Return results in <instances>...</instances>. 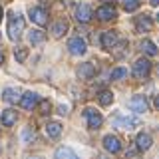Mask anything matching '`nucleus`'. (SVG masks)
Returning <instances> with one entry per match:
<instances>
[{"label": "nucleus", "instance_id": "obj_29", "mask_svg": "<svg viewBox=\"0 0 159 159\" xmlns=\"http://www.w3.org/2000/svg\"><path fill=\"white\" fill-rule=\"evenodd\" d=\"M151 2V6H159V0H149Z\"/></svg>", "mask_w": 159, "mask_h": 159}, {"label": "nucleus", "instance_id": "obj_35", "mask_svg": "<svg viewBox=\"0 0 159 159\" xmlns=\"http://www.w3.org/2000/svg\"><path fill=\"white\" fill-rule=\"evenodd\" d=\"M103 2H111V0H103Z\"/></svg>", "mask_w": 159, "mask_h": 159}, {"label": "nucleus", "instance_id": "obj_20", "mask_svg": "<svg viewBox=\"0 0 159 159\" xmlns=\"http://www.w3.org/2000/svg\"><path fill=\"white\" fill-rule=\"evenodd\" d=\"M54 157H56V159H80V157H78V155H76V153H74L70 147H60Z\"/></svg>", "mask_w": 159, "mask_h": 159}, {"label": "nucleus", "instance_id": "obj_4", "mask_svg": "<svg viewBox=\"0 0 159 159\" xmlns=\"http://www.w3.org/2000/svg\"><path fill=\"white\" fill-rule=\"evenodd\" d=\"M96 16H98L99 22H111V20L117 16V10H116V6H111V4H103V6L98 8Z\"/></svg>", "mask_w": 159, "mask_h": 159}, {"label": "nucleus", "instance_id": "obj_26", "mask_svg": "<svg viewBox=\"0 0 159 159\" xmlns=\"http://www.w3.org/2000/svg\"><path fill=\"white\" fill-rule=\"evenodd\" d=\"M14 56H16L18 62H22V60H26V48H16V52H14Z\"/></svg>", "mask_w": 159, "mask_h": 159}, {"label": "nucleus", "instance_id": "obj_17", "mask_svg": "<svg viewBox=\"0 0 159 159\" xmlns=\"http://www.w3.org/2000/svg\"><path fill=\"white\" fill-rule=\"evenodd\" d=\"M46 133H48L50 139H58L60 135H62V123H58V121L48 123V125H46Z\"/></svg>", "mask_w": 159, "mask_h": 159}, {"label": "nucleus", "instance_id": "obj_32", "mask_svg": "<svg viewBox=\"0 0 159 159\" xmlns=\"http://www.w3.org/2000/svg\"><path fill=\"white\" fill-rule=\"evenodd\" d=\"M155 107H157V109H159V96H157V98H155Z\"/></svg>", "mask_w": 159, "mask_h": 159}, {"label": "nucleus", "instance_id": "obj_28", "mask_svg": "<svg viewBox=\"0 0 159 159\" xmlns=\"http://www.w3.org/2000/svg\"><path fill=\"white\" fill-rule=\"evenodd\" d=\"M34 137H36V135H34V131H32V129H26V131H24V141H32V139Z\"/></svg>", "mask_w": 159, "mask_h": 159}, {"label": "nucleus", "instance_id": "obj_8", "mask_svg": "<svg viewBox=\"0 0 159 159\" xmlns=\"http://www.w3.org/2000/svg\"><path fill=\"white\" fill-rule=\"evenodd\" d=\"M76 20L82 24H88L89 20H92V8H89V4H78L76 6Z\"/></svg>", "mask_w": 159, "mask_h": 159}, {"label": "nucleus", "instance_id": "obj_33", "mask_svg": "<svg viewBox=\"0 0 159 159\" xmlns=\"http://www.w3.org/2000/svg\"><path fill=\"white\" fill-rule=\"evenodd\" d=\"M0 20H2V8H0Z\"/></svg>", "mask_w": 159, "mask_h": 159}, {"label": "nucleus", "instance_id": "obj_16", "mask_svg": "<svg viewBox=\"0 0 159 159\" xmlns=\"http://www.w3.org/2000/svg\"><path fill=\"white\" fill-rule=\"evenodd\" d=\"M16 119H18V113L14 111V109H4L2 116H0V121H2V125H6V127L14 125V123H16Z\"/></svg>", "mask_w": 159, "mask_h": 159}, {"label": "nucleus", "instance_id": "obj_36", "mask_svg": "<svg viewBox=\"0 0 159 159\" xmlns=\"http://www.w3.org/2000/svg\"><path fill=\"white\" fill-rule=\"evenodd\" d=\"M157 20H159V14H157Z\"/></svg>", "mask_w": 159, "mask_h": 159}, {"label": "nucleus", "instance_id": "obj_12", "mask_svg": "<svg viewBox=\"0 0 159 159\" xmlns=\"http://www.w3.org/2000/svg\"><path fill=\"white\" fill-rule=\"evenodd\" d=\"M93 76H96V68H93V64H80L78 66V78L80 80H92Z\"/></svg>", "mask_w": 159, "mask_h": 159}, {"label": "nucleus", "instance_id": "obj_6", "mask_svg": "<svg viewBox=\"0 0 159 159\" xmlns=\"http://www.w3.org/2000/svg\"><path fill=\"white\" fill-rule=\"evenodd\" d=\"M149 72H151V64H149L147 58H141V60H137V62L133 64V76L135 78H139V80L147 78Z\"/></svg>", "mask_w": 159, "mask_h": 159}, {"label": "nucleus", "instance_id": "obj_3", "mask_svg": "<svg viewBox=\"0 0 159 159\" xmlns=\"http://www.w3.org/2000/svg\"><path fill=\"white\" fill-rule=\"evenodd\" d=\"M84 116H86V119H88V127L92 129H98L99 125L103 123V117H102V113L98 111V109H93V107H86L84 109Z\"/></svg>", "mask_w": 159, "mask_h": 159}, {"label": "nucleus", "instance_id": "obj_25", "mask_svg": "<svg viewBox=\"0 0 159 159\" xmlns=\"http://www.w3.org/2000/svg\"><path fill=\"white\" fill-rule=\"evenodd\" d=\"M127 76V70L125 68H116L111 72V80H121V78H125Z\"/></svg>", "mask_w": 159, "mask_h": 159}, {"label": "nucleus", "instance_id": "obj_13", "mask_svg": "<svg viewBox=\"0 0 159 159\" xmlns=\"http://www.w3.org/2000/svg\"><path fill=\"white\" fill-rule=\"evenodd\" d=\"M135 145H137V149L139 151H147L149 147L153 145V139H151V135H149V133H139L137 135V139H135Z\"/></svg>", "mask_w": 159, "mask_h": 159}, {"label": "nucleus", "instance_id": "obj_15", "mask_svg": "<svg viewBox=\"0 0 159 159\" xmlns=\"http://www.w3.org/2000/svg\"><path fill=\"white\" fill-rule=\"evenodd\" d=\"M20 89H16V88H6L2 92V99L4 102H8V103H20Z\"/></svg>", "mask_w": 159, "mask_h": 159}, {"label": "nucleus", "instance_id": "obj_14", "mask_svg": "<svg viewBox=\"0 0 159 159\" xmlns=\"http://www.w3.org/2000/svg\"><path fill=\"white\" fill-rule=\"evenodd\" d=\"M20 103H22L24 109H32V107H36V103H38V96L34 92H26L20 98Z\"/></svg>", "mask_w": 159, "mask_h": 159}, {"label": "nucleus", "instance_id": "obj_34", "mask_svg": "<svg viewBox=\"0 0 159 159\" xmlns=\"http://www.w3.org/2000/svg\"><path fill=\"white\" fill-rule=\"evenodd\" d=\"M157 74H159V64H157Z\"/></svg>", "mask_w": 159, "mask_h": 159}, {"label": "nucleus", "instance_id": "obj_18", "mask_svg": "<svg viewBox=\"0 0 159 159\" xmlns=\"http://www.w3.org/2000/svg\"><path fill=\"white\" fill-rule=\"evenodd\" d=\"M116 44H117V34H116V32H106V34H103L102 46L106 48V50H111Z\"/></svg>", "mask_w": 159, "mask_h": 159}, {"label": "nucleus", "instance_id": "obj_23", "mask_svg": "<svg viewBox=\"0 0 159 159\" xmlns=\"http://www.w3.org/2000/svg\"><path fill=\"white\" fill-rule=\"evenodd\" d=\"M98 99H99V103H102V106H109V103H111V99H113V93L109 92V89H103V92L98 96Z\"/></svg>", "mask_w": 159, "mask_h": 159}, {"label": "nucleus", "instance_id": "obj_24", "mask_svg": "<svg viewBox=\"0 0 159 159\" xmlns=\"http://www.w3.org/2000/svg\"><path fill=\"white\" fill-rule=\"evenodd\" d=\"M123 6H125L127 12H133V10L139 8V0H123Z\"/></svg>", "mask_w": 159, "mask_h": 159}, {"label": "nucleus", "instance_id": "obj_27", "mask_svg": "<svg viewBox=\"0 0 159 159\" xmlns=\"http://www.w3.org/2000/svg\"><path fill=\"white\" fill-rule=\"evenodd\" d=\"M50 107H52V106H50V102H46V99H44V102L40 103V111H42V116H46V113L50 111Z\"/></svg>", "mask_w": 159, "mask_h": 159}, {"label": "nucleus", "instance_id": "obj_11", "mask_svg": "<svg viewBox=\"0 0 159 159\" xmlns=\"http://www.w3.org/2000/svg\"><path fill=\"white\" fill-rule=\"evenodd\" d=\"M68 28H70L68 20H56V22L52 24V28H50V34H52L54 38H62L64 34L68 32Z\"/></svg>", "mask_w": 159, "mask_h": 159}, {"label": "nucleus", "instance_id": "obj_10", "mask_svg": "<svg viewBox=\"0 0 159 159\" xmlns=\"http://www.w3.org/2000/svg\"><path fill=\"white\" fill-rule=\"evenodd\" d=\"M129 107L133 109V111H137V113H143V111H147V99L143 98V96H133L131 99H129V103H127Z\"/></svg>", "mask_w": 159, "mask_h": 159}, {"label": "nucleus", "instance_id": "obj_19", "mask_svg": "<svg viewBox=\"0 0 159 159\" xmlns=\"http://www.w3.org/2000/svg\"><path fill=\"white\" fill-rule=\"evenodd\" d=\"M135 26H137V32H147V30H151V18L149 16H139L135 20Z\"/></svg>", "mask_w": 159, "mask_h": 159}, {"label": "nucleus", "instance_id": "obj_1", "mask_svg": "<svg viewBox=\"0 0 159 159\" xmlns=\"http://www.w3.org/2000/svg\"><path fill=\"white\" fill-rule=\"evenodd\" d=\"M24 30V16L20 12H8V36L10 40H18Z\"/></svg>", "mask_w": 159, "mask_h": 159}, {"label": "nucleus", "instance_id": "obj_22", "mask_svg": "<svg viewBox=\"0 0 159 159\" xmlns=\"http://www.w3.org/2000/svg\"><path fill=\"white\" fill-rule=\"evenodd\" d=\"M28 40H30V44H42L44 40H46V36H44V32H40V30H30L28 32Z\"/></svg>", "mask_w": 159, "mask_h": 159}, {"label": "nucleus", "instance_id": "obj_9", "mask_svg": "<svg viewBox=\"0 0 159 159\" xmlns=\"http://www.w3.org/2000/svg\"><path fill=\"white\" fill-rule=\"evenodd\" d=\"M103 147L107 153H119L121 151V141L116 135H106L103 137Z\"/></svg>", "mask_w": 159, "mask_h": 159}, {"label": "nucleus", "instance_id": "obj_31", "mask_svg": "<svg viewBox=\"0 0 159 159\" xmlns=\"http://www.w3.org/2000/svg\"><path fill=\"white\" fill-rule=\"evenodd\" d=\"M28 159H42V157H38V155H28Z\"/></svg>", "mask_w": 159, "mask_h": 159}, {"label": "nucleus", "instance_id": "obj_7", "mask_svg": "<svg viewBox=\"0 0 159 159\" xmlns=\"http://www.w3.org/2000/svg\"><path fill=\"white\" fill-rule=\"evenodd\" d=\"M68 50L74 54V56H80V54H84L88 50V44H86V40H84V38L74 36V38L68 40Z\"/></svg>", "mask_w": 159, "mask_h": 159}, {"label": "nucleus", "instance_id": "obj_2", "mask_svg": "<svg viewBox=\"0 0 159 159\" xmlns=\"http://www.w3.org/2000/svg\"><path fill=\"white\" fill-rule=\"evenodd\" d=\"M113 127L117 129H133V127H139L141 125V121H139L137 117H131V116H117L111 119Z\"/></svg>", "mask_w": 159, "mask_h": 159}, {"label": "nucleus", "instance_id": "obj_5", "mask_svg": "<svg viewBox=\"0 0 159 159\" xmlns=\"http://www.w3.org/2000/svg\"><path fill=\"white\" fill-rule=\"evenodd\" d=\"M30 20L38 26H46L48 24V10L42 8V6H36V8H30Z\"/></svg>", "mask_w": 159, "mask_h": 159}, {"label": "nucleus", "instance_id": "obj_30", "mask_svg": "<svg viewBox=\"0 0 159 159\" xmlns=\"http://www.w3.org/2000/svg\"><path fill=\"white\" fill-rule=\"evenodd\" d=\"M4 64V54H0V66Z\"/></svg>", "mask_w": 159, "mask_h": 159}, {"label": "nucleus", "instance_id": "obj_21", "mask_svg": "<svg viewBox=\"0 0 159 159\" xmlns=\"http://www.w3.org/2000/svg\"><path fill=\"white\" fill-rule=\"evenodd\" d=\"M139 48H141V52L147 54V56H155L157 54V48H155V44H153L151 40H143V42L139 44Z\"/></svg>", "mask_w": 159, "mask_h": 159}]
</instances>
